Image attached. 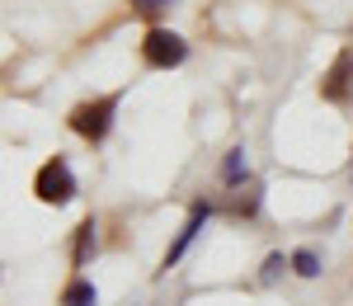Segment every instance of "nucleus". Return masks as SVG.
<instances>
[{
  "label": "nucleus",
  "mask_w": 353,
  "mask_h": 306,
  "mask_svg": "<svg viewBox=\"0 0 353 306\" xmlns=\"http://www.w3.org/2000/svg\"><path fill=\"white\" fill-rule=\"evenodd\" d=\"M236 212H241V217H254V212H259V184H250V189H245V198L236 203Z\"/></svg>",
  "instance_id": "11"
},
{
  "label": "nucleus",
  "mask_w": 353,
  "mask_h": 306,
  "mask_svg": "<svg viewBox=\"0 0 353 306\" xmlns=\"http://www.w3.org/2000/svg\"><path fill=\"white\" fill-rule=\"evenodd\" d=\"M33 194L43 198V203H71L76 198V179H71V165L57 156L48 165L38 170V179H33Z\"/></svg>",
  "instance_id": "2"
},
{
  "label": "nucleus",
  "mask_w": 353,
  "mask_h": 306,
  "mask_svg": "<svg viewBox=\"0 0 353 306\" xmlns=\"http://www.w3.org/2000/svg\"><path fill=\"white\" fill-rule=\"evenodd\" d=\"M203 222H208V207H203V203H198V207H193V217H189V226H184V231H179V241H174V245H170V250H165V269H170V264H179V259H184V250H189V245H193V236H198V231H203Z\"/></svg>",
  "instance_id": "4"
},
{
  "label": "nucleus",
  "mask_w": 353,
  "mask_h": 306,
  "mask_svg": "<svg viewBox=\"0 0 353 306\" xmlns=\"http://www.w3.org/2000/svg\"><path fill=\"white\" fill-rule=\"evenodd\" d=\"M161 5H170V0H137V10H161Z\"/></svg>",
  "instance_id": "12"
},
{
  "label": "nucleus",
  "mask_w": 353,
  "mask_h": 306,
  "mask_svg": "<svg viewBox=\"0 0 353 306\" xmlns=\"http://www.w3.org/2000/svg\"><path fill=\"white\" fill-rule=\"evenodd\" d=\"M99 250V236H94V222H85L76 231V264H90V254Z\"/></svg>",
  "instance_id": "7"
},
{
  "label": "nucleus",
  "mask_w": 353,
  "mask_h": 306,
  "mask_svg": "<svg viewBox=\"0 0 353 306\" xmlns=\"http://www.w3.org/2000/svg\"><path fill=\"white\" fill-rule=\"evenodd\" d=\"M288 264H292V259H283V254H269V259H264V274H259V283H278V274H283Z\"/></svg>",
  "instance_id": "10"
},
{
  "label": "nucleus",
  "mask_w": 353,
  "mask_h": 306,
  "mask_svg": "<svg viewBox=\"0 0 353 306\" xmlns=\"http://www.w3.org/2000/svg\"><path fill=\"white\" fill-rule=\"evenodd\" d=\"M349 71H353V57L344 52L334 66H330V76H325V85H321V94H325V99H344V94H349Z\"/></svg>",
  "instance_id": "5"
},
{
  "label": "nucleus",
  "mask_w": 353,
  "mask_h": 306,
  "mask_svg": "<svg viewBox=\"0 0 353 306\" xmlns=\"http://www.w3.org/2000/svg\"><path fill=\"white\" fill-rule=\"evenodd\" d=\"M113 109H118V99H90L81 109H71V132L85 141H104L109 137V123H113Z\"/></svg>",
  "instance_id": "1"
},
{
  "label": "nucleus",
  "mask_w": 353,
  "mask_h": 306,
  "mask_svg": "<svg viewBox=\"0 0 353 306\" xmlns=\"http://www.w3.org/2000/svg\"><path fill=\"white\" fill-rule=\"evenodd\" d=\"M221 179H226V184H241V179H245V151H231V156H226Z\"/></svg>",
  "instance_id": "9"
},
{
  "label": "nucleus",
  "mask_w": 353,
  "mask_h": 306,
  "mask_svg": "<svg viewBox=\"0 0 353 306\" xmlns=\"http://www.w3.org/2000/svg\"><path fill=\"white\" fill-rule=\"evenodd\" d=\"M141 57H146V66H179L184 57H189V48H184V38L179 33H170V28H151L146 33V43H141Z\"/></svg>",
  "instance_id": "3"
},
{
  "label": "nucleus",
  "mask_w": 353,
  "mask_h": 306,
  "mask_svg": "<svg viewBox=\"0 0 353 306\" xmlns=\"http://www.w3.org/2000/svg\"><path fill=\"white\" fill-rule=\"evenodd\" d=\"M292 274H297V278H321V259H316V250H297L292 254Z\"/></svg>",
  "instance_id": "8"
},
{
  "label": "nucleus",
  "mask_w": 353,
  "mask_h": 306,
  "mask_svg": "<svg viewBox=\"0 0 353 306\" xmlns=\"http://www.w3.org/2000/svg\"><path fill=\"white\" fill-rule=\"evenodd\" d=\"M99 302V292H94V283L76 278L71 287H66V297H61V306H94Z\"/></svg>",
  "instance_id": "6"
}]
</instances>
